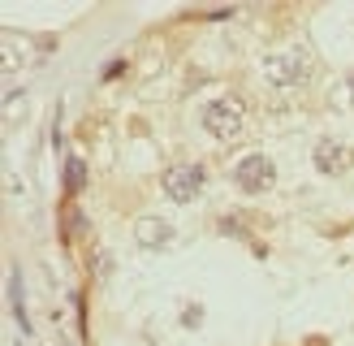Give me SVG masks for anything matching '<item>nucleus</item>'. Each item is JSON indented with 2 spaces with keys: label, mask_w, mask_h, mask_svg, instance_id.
I'll return each mask as SVG.
<instances>
[{
  "label": "nucleus",
  "mask_w": 354,
  "mask_h": 346,
  "mask_svg": "<svg viewBox=\"0 0 354 346\" xmlns=\"http://www.w3.org/2000/svg\"><path fill=\"white\" fill-rule=\"evenodd\" d=\"M311 161H315V169H320L324 178H342V173H350V165H354V147L346 138H320L315 152H311Z\"/></svg>",
  "instance_id": "5"
},
{
  "label": "nucleus",
  "mask_w": 354,
  "mask_h": 346,
  "mask_svg": "<svg viewBox=\"0 0 354 346\" xmlns=\"http://www.w3.org/2000/svg\"><path fill=\"white\" fill-rule=\"evenodd\" d=\"M272 182H277V165L263 152H251V156H242V161L234 165V186L242 190V195H263Z\"/></svg>",
  "instance_id": "3"
},
{
  "label": "nucleus",
  "mask_w": 354,
  "mask_h": 346,
  "mask_svg": "<svg viewBox=\"0 0 354 346\" xmlns=\"http://www.w3.org/2000/svg\"><path fill=\"white\" fill-rule=\"evenodd\" d=\"M134 238H138V247H169L173 225L165 217H143V221H134Z\"/></svg>",
  "instance_id": "6"
},
{
  "label": "nucleus",
  "mask_w": 354,
  "mask_h": 346,
  "mask_svg": "<svg viewBox=\"0 0 354 346\" xmlns=\"http://www.w3.org/2000/svg\"><path fill=\"white\" fill-rule=\"evenodd\" d=\"M78 182H82V161H78V156H69V161H65V190H69V195L78 190Z\"/></svg>",
  "instance_id": "7"
},
{
  "label": "nucleus",
  "mask_w": 354,
  "mask_h": 346,
  "mask_svg": "<svg viewBox=\"0 0 354 346\" xmlns=\"http://www.w3.org/2000/svg\"><path fill=\"white\" fill-rule=\"evenodd\" d=\"M315 74V61L307 48H281V52H268L263 57V78L281 91H290V86H307Z\"/></svg>",
  "instance_id": "1"
},
{
  "label": "nucleus",
  "mask_w": 354,
  "mask_h": 346,
  "mask_svg": "<svg viewBox=\"0 0 354 346\" xmlns=\"http://www.w3.org/2000/svg\"><path fill=\"white\" fill-rule=\"evenodd\" d=\"M199 121H203V130H207L212 138L229 143V138H238V134L246 130V104H242L238 95H216V100L203 104Z\"/></svg>",
  "instance_id": "2"
},
{
  "label": "nucleus",
  "mask_w": 354,
  "mask_h": 346,
  "mask_svg": "<svg viewBox=\"0 0 354 346\" xmlns=\"http://www.w3.org/2000/svg\"><path fill=\"white\" fill-rule=\"evenodd\" d=\"M203 186H207V169L203 165H173L165 173V195L177 199V203H194L203 195Z\"/></svg>",
  "instance_id": "4"
}]
</instances>
